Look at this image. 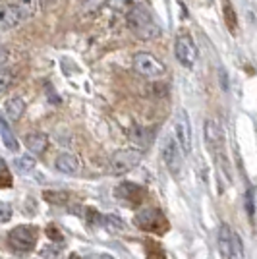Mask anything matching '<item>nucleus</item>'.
I'll return each mask as SVG.
<instances>
[{
  "label": "nucleus",
  "instance_id": "f257e3e1",
  "mask_svg": "<svg viewBox=\"0 0 257 259\" xmlns=\"http://www.w3.org/2000/svg\"><path fill=\"white\" fill-rule=\"evenodd\" d=\"M126 20H128L130 31L134 33L138 39L149 41V39H155V37L161 35V29H159V25L155 23V20L151 18L149 10H147L145 6H141V4L132 6V10L128 12Z\"/></svg>",
  "mask_w": 257,
  "mask_h": 259
},
{
  "label": "nucleus",
  "instance_id": "f03ea898",
  "mask_svg": "<svg viewBox=\"0 0 257 259\" xmlns=\"http://www.w3.org/2000/svg\"><path fill=\"white\" fill-rule=\"evenodd\" d=\"M37 238H39L37 228L31 225H22V227H16L14 230H10L8 244L18 253H29L37 246Z\"/></svg>",
  "mask_w": 257,
  "mask_h": 259
},
{
  "label": "nucleus",
  "instance_id": "7ed1b4c3",
  "mask_svg": "<svg viewBox=\"0 0 257 259\" xmlns=\"http://www.w3.org/2000/svg\"><path fill=\"white\" fill-rule=\"evenodd\" d=\"M134 223L145 230V232H155V234H164L168 230V221L159 209H143L136 215Z\"/></svg>",
  "mask_w": 257,
  "mask_h": 259
},
{
  "label": "nucleus",
  "instance_id": "20e7f679",
  "mask_svg": "<svg viewBox=\"0 0 257 259\" xmlns=\"http://www.w3.org/2000/svg\"><path fill=\"white\" fill-rule=\"evenodd\" d=\"M143 153L138 147H130V149H120L110 157V170L114 174H126L134 170L141 162Z\"/></svg>",
  "mask_w": 257,
  "mask_h": 259
},
{
  "label": "nucleus",
  "instance_id": "39448f33",
  "mask_svg": "<svg viewBox=\"0 0 257 259\" xmlns=\"http://www.w3.org/2000/svg\"><path fill=\"white\" fill-rule=\"evenodd\" d=\"M134 68L136 72L141 74L143 77H149V79H155V77H162L166 74V68L162 64L157 56H153L151 53H138L134 56Z\"/></svg>",
  "mask_w": 257,
  "mask_h": 259
},
{
  "label": "nucleus",
  "instance_id": "423d86ee",
  "mask_svg": "<svg viewBox=\"0 0 257 259\" xmlns=\"http://www.w3.org/2000/svg\"><path fill=\"white\" fill-rule=\"evenodd\" d=\"M174 53H176V60L184 66V68H193L195 60H197V47L193 43L190 33H180L176 37V45H174Z\"/></svg>",
  "mask_w": 257,
  "mask_h": 259
},
{
  "label": "nucleus",
  "instance_id": "0eeeda50",
  "mask_svg": "<svg viewBox=\"0 0 257 259\" xmlns=\"http://www.w3.org/2000/svg\"><path fill=\"white\" fill-rule=\"evenodd\" d=\"M174 132H176V143H178V147H180V151L182 153H192V124H190V116H188V112L180 108L178 112H176V120H174Z\"/></svg>",
  "mask_w": 257,
  "mask_h": 259
},
{
  "label": "nucleus",
  "instance_id": "6e6552de",
  "mask_svg": "<svg viewBox=\"0 0 257 259\" xmlns=\"http://www.w3.org/2000/svg\"><path fill=\"white\" fill-rule=\"evenodd\" d=\"M162 161H164L166 168L170 170L174 178L180 176V172H182V151H180L178 143H176V140L172 136L164 138V143H162Z\"/></svg>",
  "mask_w": 257,
  "mask_h": 259
},
{
  "label": "nucleus",
  "instance_id": "1a4fd4ad",
  "mask_svg": "<svg viewBox=\"0 0 257 259\" xmlns=\"http://www.w3.org/2000/svg\"><path fill=\"white\" fill-rule=\"evenodd\" d=\"M203 134H205V143H207L209 151L215 153L217 157H221V155H223V145H225V136H223V130L219 126V122L213 118L205 120Z\"/></svg>",
  "mask_w": 257,
  "mask_h": 259
},
{
  "label": "nucleus",
  "instance_id": "9d476101",
  "mask_svg": "<svg viewBox=\"0 0 257 259\" xmlns=\"http://www.w3.org/2000/svg\"><path fill=\"white\" fill-rule=\"evenodd\" d=\"M20 23H22V18L14 4H0V31H8Z\"/></svg>",
  "mask_w": 257,
  "mask_h": 259
},
{
  "label": "nucleus",
  "instance_id": "9b49d317",
  "mask_svg": "<svg viewBox=\"0 0 257 259\" xmlns=\"http://www.w3.org/2000/svg\"><path fill=\"white\" fill-rule=\"evenodd\" d=\"M25 147L33 153V155H41L49 149V138L45 134H39V132H33V134H27L25 136Z\"/></svg>",
  "mask_w": 257,
  "mask_h": 259
},
{
  "label": "nucleus",
  "instance_id": "f8f14e48",
  "mask_svg": "<svg viewBox=\"0 0 257 259\" xmlns=\"http://www.w3.org/2000/svg\"><path fill=\"white\" fill-rule=\"evenodd\" d=\"M4 112L10 122H18L25 112V101L22 97H12L4 103Z\"/></svg>",
  "mask_w": 257,
  "mask_h": 259
},
{
  "label": "nucleus",
  "instance_id": "ddd939ff",
  "mask_svg": "<svg viewBox=\"0 0 257 259\" xmlns=\"http://www.w3.org/2000/svg\"><path fill=\"white\" fill-rule=\"evenodd\" d=\"M54 166H56V170H60L62 174H75L79 170V161H77V157L72 155V153H62L56 159Z\"/></svg>",
  "mask_w": 257,
  "mask_h": 259
},
{
  "label": "nucleus",
  "instance_id": "4468645a",
  "mask_svg": "<svg viewBox=\"0 0 257 259\" xmlns=\"http://www.w3.org/2000/svg\"><path fill=\"white\" fill-rule=\"evenodd\" d=\"M0 138H2V141H4V145L10 149V151H18V140H16V136L12 134V128L10 124L6 122V120L0 116Z\"/></svg>",
  "mask_w": 257,
  "mask_h": 259
},
{
  "label": "nucleus",
  "instance_id": "2eb2a0df",
  "mask_svg": "<svg viewBox=\"0 0 257 259\" xmlns=\"http://www.w3.org/2000/svg\"><path fill=\"white\" fill-rule=\"evenodd\" d=\"M14 6H16V10L23 22L27 18H33V14L37 10V0H14Z\"/></svg>",
  "mask_w": 257,
  "mask_h": 259
},
{
  "label": "nucleus",
  "instance_id": "dca6fc26",
  "mask_svg": "<svg viewBox=\"0 0 257 259\" xmlns=\"http://www.w3.org/2000/svg\"><path fill=\"white\" fill-rule=\"evenodd\" d=\"M35 164H37V161H35V157H31V155H20L16 159V168L23 174L31 172L33 168H35Z\"/></svg>",
  "mask_w": 257,
  "mask_h": 259
},
{
  "label": "nucleus",
  "instance_id": "f3484780",
  "mask_svg": "<svg viewBox=\"0 0 257 259\" xmlns=\"http://www.w3.org/2000/svg\"><path fill=\"white\" fill-rule=\"evenodd\" d=\"M244 203H246V211H247L249 221L255 223V188H247Z\"/></svg>",
  "mask_w": 257,
  "mask_h": 259
},
{
  "label": "nucleus",
  "instance_id": "a211bd4d",
  "mask_svg": "<svg viewBox=\"0 0 257 259\" xmlns=\"http://www.w3.org/2000/svg\"><path fill=\"white\" fill-rule=\"evenodd\" d=\"M228 259H246V251H244V244L238 234H232V249H230V257Z\"/></svg>",
  "mask_w": 257,
  "mask_h": 259
},
{
  "label": "nucleus",
  "instance_id": "6ab92c4d",
  "mask_svg": "<svg viewBox=\"0 0 257 259\" xmlns=\"http://www.w3.org/2000/svg\"><path fill=\"white\" fill-rule=\"evenodd\" d=\"M225 20H226V25L230 27V31L236 33V27H238V20H236V14H234V8H232V4L230 2H225Z\"/></svg>",
  "mask_w": 257,
  "mask_h": 259
},
{
  "label": "nucleus",
  "instance_id": "aec40b11",
  "mask_svg": "<svg viewBox=\"0 0 257 259\" xmlns=\"http://www.w3.org/2000/svg\"><path fill=\"white\" fill-rule=\"evenodd\" d=\"M43 197L49 203H53V205H62V203L68 201V194L66 192H45Z\"/></svg>",
  "mask_w": 257,
  "mask_h": 259
},
{
  "label": "nucleus",
  "instance_id": "412c9836",
  "mask_svg": "<svg viewBox=\"0 0 257 259\" xmlns=\"http://www.w3.org/2000/svg\"><path fill=\"white\" fill-rule=\"evenodd\" d=\"M147 259H166L164 251L157 244H147Z\"/></svg>",
  "mask_w": 257,
  "mask_h": 259
},
{
  "label": "nucleus",
  "instance_id": "4be33fe9",
  "mask_svg": "<svg viewBox=\"0 0 257 259\" xmlns=\"http://www.w3.org/2000/svg\"><path fill=\"white\" fill-rule=\"evenodd\" d=\"M12 81H14V76H12L10 72H0V95L10 89Z\"/></svg>",
  "mask_w": 257,
  "mask_h": 259
},
{
  "label": "nucleus",
  "instance_id": "5701e85b",
  "mask_svg": "<svg viewBox=\"0 0 257 259\" xmlns=\"http://www.w3.org/2000/svg\"><path fill=\"white\" fill-rule=\"evenodd\" d=\"M14 215V211H12V207L8 203H0V225H4V223H8Z\"/></svg>",
  "mask_w": 257,
  "mask_h": 259
},
{
  "label": "nucleus",
  "instance_id": "b1692460",
  "mask_svg": "<svg viewBox=\"0 0 257 259\" xmlns=\"http://www.w3.org/2000/svg\"><path fill=\"white\" fill-rule=\"evenodd\" d=\"M101 259H114L112 255H101Z\"/></svg>",
  "mask_w": 257,
  "mask_h": 259
},
{
  "label": "nucleus",
  "instance_id": "393cba45",
  "mask_svg": "<svg viewBox=\"0 0 257 259\" xmlns=\"http://www.w3.org/2000/svg\"><path fill=\"white\" fill-rule=\"evenodd\" d=\"M0 72H2V70H0Z\"/></svg>",
  "mask_w": 257,
  "mask_h": 259
}]
</instances>
